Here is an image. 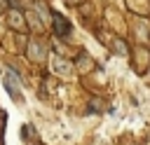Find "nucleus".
Returning <instances> with one entry per match:
<instances>
[{
  "instance_id": "nucleus-1",
  "label": "nucleus",
  "mask_w": 150,
  "mask_h": 145,
  "mask_svg": "<svg viewBox=\"0 0 150 145\" xmlns=\"http://www.w3.org/2000/svg\"><path fill=\"white\" fill-rule=\"evenodd\" d=\"M54 21H56V33L59 35H68L70 33V23L61 19V14H54Z\"/></svg>"
}]
</instances>
